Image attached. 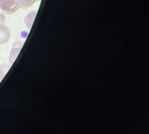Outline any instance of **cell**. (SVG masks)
Masks as SVG:
<instances>
[{
	"instance_id": "1",
	"label": "cell",
	"mask_w": 149,
	"mask_h": 134,
	"mask_svg": "<svg viewBox=\"0 0 149 134\" xmlns=\"http://www.w3.org/2000/svg\"><path fill=\"white\" fill-rule=\"evenodd\" d=\"M19 8L16 0H0V10L6 14H14Z\"/></svg>"
},
{
	"instance_id": "2",
	"label": "cell",
	"mask_w": 149,
	"mask_h": 134,
	"mask_svg": "<svg viewBox=\"0 0 149 134\" xmlns=\"http://www.w3.org/2000/svg\"><path fill=\"white\" fill-rule=\"evenodd\" d=\"M22 47H23V43L19 42V41H16V42H14L13 44V47H12L11 53L9 54V64L10 65L13 64V62L15 61L17 56L19 53V51L22 48Z\"/></svg>"
},
{
	"instance_id": "3",
	"label": "cell",
	"mask_w": 149,
	"mask_h": 134,
	"mask_svg": "<svg viewBox=\"0 0 149 134\" xmlns=\"http://www.w3.org/2000/svg\"><path fill=\"white\" fill-rule=\"evenodd\" d=\"M11 39V31L6 25H0V45L6 44Z\"/></svg>"
},
{
	"instance_id": "4",
	"label": "cell",
	"mask_w": 149,
	"mask_h": 134,
	"mask_svg": "<svg viewBox=\"0 0 149 134\" xmlns=\"http://www.w3.org/2000/svg\"><path fill=\"white\" fill-rule=\"evenodd\" d=\"M36 14H37V10L35 11H33L31 12H29L24 19V23L26 26V28L28 30H31L32 28V26L34 22V19H35V17H36Z\"/></svg>"
},
{
	"instance_id": "5",
	"label": "cell",
	"mask_w": 149,
	"mask_h": 134,
	"mask_svg": "<svg viewBox=\"0 0 149 134\" xmlns=\"http://www.w3.org/2000/svg\"><path fill=\"white\" fill-rule=\"evenodd\" d=\"M39 1H40V0H16L19 6L23 9H27L33 6L34 4L38 3Z\"/></svg>"
},
{
	"instance_id": "6",
	"label": "cell",
	"mask_w": 149,
	"mask_h": 134,
	"mask_svg": "<svg viewBox=\"0 0 149 134\" xmlns=\"http://www.w3.org/2000/svg\"><path fill=\"white\" fill-rule=\"evenodd\" d=\"M11 66L12 65H10V64H5V63L0 64V82L4 79V77L7 74L8 70L10 69Z\"/></svg>"
},
{
	"instance_id": "7",
	"label": "cell",
	"mask_w": 149,
	"mask_h": 134,
	"mask_svg": "<svg viewBox=\"0 0 149 134\" xmlns=\"http://www.w3.org/2000/svg\"><path fill=\"white\" fill-rule=\"evenodd\" d=\"M5 22H6V17L1 12H0V25L5 24Z\"/></svg>"
}]
</instances>
